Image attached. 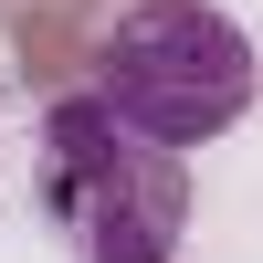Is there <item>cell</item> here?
<instances>
[{
    "label": "cell",
    "mask_w": 263,
    "mask_h": 263,
    "mask_svg": "<svg viewBox=\"0 0 263 263\" xmlns=\"http://www.w3.org/2000/svg\"><path fill=\"white\" fill-rule=\"evenodd\" d=\"M32 190H42V221L74 242V263H179L190 242V147L105 105L95 84L42 116Z\"/></svg>",
    "instance_id": "obj_1"
},
{
    "label": "cell",
    "mask_w": 263,
    "mask_h": 263,
    "mask_svg": "<svg viewBox=\"0 0 263 263\" xmlns=\"http://www.w3.org/2000/svg\"><path fill=\"white\" fill-rule=\"evenodd\" d=\"M263 53L221 0H137L95 53V95L126 105L137 126H158L168 147H200L221 126L253 116Z\"/></svg>",
    "instance_id": "obj_2"
}]
</instances>
